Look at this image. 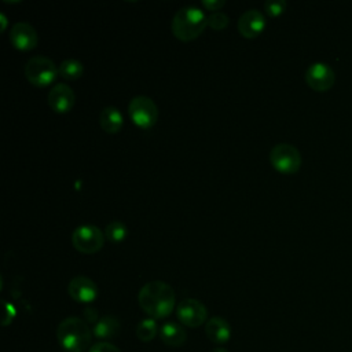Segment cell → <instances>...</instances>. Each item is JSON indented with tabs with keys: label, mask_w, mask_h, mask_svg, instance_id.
I'll return each mask as SVG.
<instances>
[{
	"label": "cell",
	"mask_w": 352,
	"mask_h": 352,
	"mask_svg": "<svg viewBox=\"0 0 352 352\" xmlns=\"http://www.w3.org/2000/svg\"><path fill=\"white\" fill-rule=\"evenodd\" d=\"M58 73V67L47 56H33L25 65V76L36 87L50 85Z\"/></svg>",
	"instance_id": "4"
},
{
	"label": "cell",
	"mask_w": 352,
	"mask_h": 352,
	"mask_svg": "<svg viewBox=\"0 0 352 352\" xmlns=\"http://www.w3.org/2000/svg\"><path fill=\"white\" fill-rule=\"evenodd\" d=\"M76 96L73 89L63 82L55 84L48 94V103L56 113H67L74 106Z\"/></svg>",
	"instance_id": "12"
},
{
	"label": "cell",
	"mask_w": 352,
	"mask_h": 352,
	"mask_svg": "<svg viewBox=\"0 0 352 352\" xmlns=\"http://www.w3.org/2000/svg\"><path fill=\"white\" fill-rule=\"evenodd\" d=\"M307 84L316 91H327L336 81L334 70L324 62H315L305 72Z\"/></svg>",
	"instance_id": "9"
},
{
	"label": "cell",
	"mask_w": 352,
	"mask_h": 352,
	"mask_svg": "<svg viewBox=\"0 0 352 352\" xmlns=\"http://www.w3.org/2000/svg\"><path fill=\"white\" fill-rule=\"evenodd\" d=\"M124 118L121 111L114 106H106L99 116V125L107 133H117L122 126Z\"/></svg>",
	"instance_id": "17"
},
{
	"label": "cell",
	"mask_w": 352,
	"mask_h": 352,
	"mask_svg": "<svg viewBox=\"0 0 352 352\" xmlns=\"http://www.w3.org/2000/svg\"><path fill=\"white\" fill-rule=\"evenodd\" d=\"M208 25V16L195 6L182 7L172 19L173 34L183 41H190L198 37Z\"/></svg>",
	"instance_id": "3"
},
{
	"label": "cell",
	"mask_w": 352,
	"mask_h": 352,
	"mask_svg": "<svg viewBox=\"0 0 352 352\" xmlns=\"http://www.w3.org/2000/svg\"><path fill=\"white\" fill-rule=\"evenodd\" d=\"M205 333L212 342L226 344L231 337V326L224 318L213 316L206 322Z\"/></svg>",
	"instance_id": "14"
},
{
	"label": "cell",
	"mask_w": 352,
	"mask_h": 352,
	"mask_svg": "<svg viewBox=\"0 0 352 352\" xmlns=\"http://www.w3.org/2000/svg\"><path fill=\"white\" fill-rule=\"evenodd\" d=\"M121 324L116 316L104 315L99 318L92 329V333L99 340H111L120 334Z\"/></svg>",
	"instance_id": "15"
},
{
	"label": "cell",
	"mask_w": 352,
	"mask_h": 352,
	"mask_svg": "<svg viewBox=\"0 0 352 352\" xmlns=\"http://www.w3.org/2000/svg\"><path fill=\"white\" fill-rule=\"evenodd\" d=\"M4 309H6V314L3 316V326H7L8 323H11V320L14 319L15 316V308L14 305H11L10 302L4 301Z\"/></svg>",
	"instance_id": "24"
},
{
	"label": "cell",
	"mask_w": 352,
	"mask_h": 352,
	"mask_svg": "<svg viewBox=\"0 0 352 352\" xmlns=\"http://www.w3.org/2000/svg\"><path fill=\"white\" fill-rule=\"evenodd\" d=\"M104 234L92 224H84L73 231V246L84 254H94L99 252L104 243Z\"/></svg>",
	"instance_id": "6"
},
{
	"label": "cell",
	"mask_w": 352,
	"mask_h": 352,
	"mask_svg": "<svg viewBox=\"0 0 352 352\" xmlns=\"http://www.w3.org/2000/svg\"><path fill=\"white\" fill-rule=\"evenodd\" d=\"M140 308L153 319H162L172 314L176 304V294L170 285L162 280L146 283L138 296Z\"/></svg>",
	"instance_id": "1"
},
{
	"label": "cell",
	"mask_w": 352,
	"mask_h": 352,
	"mask_svg": "<svg viewBox=\"0 0 352 352\" xmlns=\"http://www.w3.org/2000/svg\"><path fill=\"white\" fill-rule=\"evenodd\" d=\"M56 338L65 351L84 352L91 345L92 333L85 320L69 316L58 324Z\"/></svg>",
	"instance_id": "2"
},
{
	"label": "cell",
	"mask_w": 352,
	"mask_h": 352,
	"mask_svg": "<svg viewBox=\"0 0 352 352\" xmlns=\"http://www.w3.org/2000/svg\"><path fill=\"white\" fill-rule=\"evenodd\" d=\"M157 333H158V326L153 318H146L140 320L136 326V336L143 342L151 341L157 336Z\"/></svg>",
	"instance_id": "19"
},
{
	"label": "cell",
	"mask_w": 352,
	"mask_h": 352,
	"mask_svg": "<svg viewBox=\"0 0 352 352\" xmlns=\"http://www.w3.org/2000/svg\"><path fill=\"white\" fill-rule=\"evenodd\" d=\"M67 292H69V296L74 301L88 304V302H92L98 297L99 290H98L96 283L92 279L78 275V276H74L69 282Z\"/></svg>",
	"instance_id": "10"
},
{
	"label": "cell",
	"mask_w": 352,
	"mask_h": 352,
	"mask_svg": "<svg viewBox=\"0 0 352 352\" xmlns=\"http://www.w3.org/2000/svg\"><path fill=\"white\" fill-rule=\"evenodd\" d=\"M104 236L113 243H121L126 236V227L121 221H111L104 228Z\"/></svg>",
	"instance_id": "20"
},
{
	"label": "cell",
	"mask_w": 352,
	"mask_h": 352,
	"mask_svg": "<svg viewBox=\"0 0 352 352\" xmlns=\"http://www.w3.org/2000/svg\"><path fill=\"white\" fill-rule=\"evenodd\" d=\"M179 322L187 327H198L206 322L208 311L205 305L195 298H184L176 307Z\"/></svg>",
	"instance_id": "8"
},
{
	"label": "cell",
	"mask_w": 352,
	"mask_h": 352,
	"mask_svg": "<svg viewBox=\"0 0 352 352\" xmlns=\"http://www.w3.org/2000/svg\"><path fill=\"white\" fill-rule=\"evenodd\" d=\"M37 32L28 22H16L12 25L10 32V41L18 50H32L37 44Z\"/></svg>",
	"instance_id": "11"
},
{
	"label": "cell",
	"mask_w": 352,
	"mask_h": 352,
	"mask_svg": "<svg viewBox=\"0 0 352 352\" xmlns=\"http://www.w3.org/2000/svg\"><path fill=\"white\" fill-rule=\"evenodd\" d=\"M212 352H228V351H227V349H224V348H220V346H217V348L212 349Z\"/></svg>",
	"instance_id": "26"
},
{
	"label": "cell",
	"mask_w": 352,
	"mask_h": 352,
	"mask_svg": "<svg viewBox=\"0 0 352 352\" xmlns=\"http://www.w3.org/2000/svg\"><path fill=\"white\" fill-rule=\"evenodd\" d=\"M230 19L223 11H214L208 15V25L214 30H221L228 25Z\"/></svg>",
	"instance_id": "21"
},
{
	"label": "cell",
	"mask_w": 352,
	"mask_h": 352,
	"mask_svg": "<svg viewBox=\"0 0 352 352\" xmlns=\"http://www.w3.org/2000/svg\"><path fill=\"white\" fill-rule=\"evenodd\" d=\"M160 337L168 346H182L187 340L184 327L175 322H166L160 329Z\"/></svg>",
	"instance_id": "16"
},
{
	"label": "cell",
	"mask_w": 352,
	"mask_h": 352,
	"mask_svg": "<svg viewBox=\"0 0 352 352\" xmlns=\"http://www.w3.org/2000/svg\"><path fill=\"white\" fill-rule=\"evenodd\" d=\"M265 28V18L261 11L252 8L245 11L238 19V30L243 37L253 38Z\"/></svg>",
	"instance_id": "13"
},
{
	"label": "cell",
	"mask_w": 352,
	"mask_h": 352,
	"mask_svg": "<svg viewBox=\"0 0 352 352\" xmlns=\"http://www.w3.org/2000/svg\"><path fill=\"white\" fill-rule=\"evenodd\" d=\"M88 352H121V351L116 345L103 341V342H96L95 345H92Z\"/></svg>",
	"instance_id": "23"
},
{
	"label": "cell",
	"mask_w": 352,
	"mask_h": 352,
	"mask_svg": "<svg viewBox=\"0 0 352 352\" xmlns=\"http://www.w3.org/2000/svg\"><path fill=\"white\" fill-rule=\"evenodd\" d=\"M224 4H226L224 0H204V1H202V6H204L205 8L213 11V12H214V11H219Z\"/></svg>",
	"instance_id": "25"
},
{
	"label": "cell",
	"mask_w": 352,
	"mask_h": 352,
	"mask_svg": "<svg viewBox=\"0 0 352 352\" xmlns=\"http://www.w3.org/2000/svg\"><path fill=\"white\" fill-rule=\"evenodd\" d=\"M286 6L285 0H268L264 3V10L270 16H278L285 11Z\"/></svg>",
	"instance_id": "22"
},
{
	"label": "cell",
	"mask_w": 352,
	"mask_h": 352,
	"mask_svg": "<svg viewBox=\"0 0 352 352\" xmlns=\"http://www.w3.org/2000/svg\"><path fill=\"white\" fill-rule=\"evenodd\" d=\"M58 72L66 80H77L82 76L84 66L80 60L70 58L60 62V65L58 66Z\"/></svg>",
	"instance_id": "18"
},
{
	"label": "cell",
	"mask_w": 352,
	"mask_h": 352,
	"mask_svg": "<svg viewBox=\"0 0 352 352\" xmlns=\"http://www.w3.org/2000/svg\"><path fill=\"white\" fill-rule=\"evenodd\" d=\"M128 113L132 121L140 128H150L158 118V109L153 99L144 95H138L131 99Z\"/></svg>",
	"instance_id": "7"
},
{
	"label": "cell",
	"mask_w": 352,
	"mask_h": 352,
	"mask_svg": "<svg viewBox=\"0 0 352 352\" xmlns=\"http://www.w3.org/2000/svg\"><path fill=\"white\" fill-rule=\"evenodd\" d=\"M270 161L272 166L280 173H294L301 166V154L293 144L279 143L270 151Z\"/></svg>",
	"instance_id": "5"
}]
</instances>
